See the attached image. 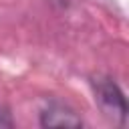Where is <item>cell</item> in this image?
Returning <instances> with one entry per match:
<instances>
[{
    "label": "cell",
    "instance_id": "cell-2",
    "mask_svg": "<svg viewBox=\"0 0 129 129\" xmlns=\"http://www.w3.org/2000/svg\"><path fill=\"white\" fill-rule=\"evenodd\" d=\"M40 125L42 127H81L83 119L64 103L50 101L40 111Z\"/></svg>",
    "mask_w": 129,
    "mask_h": 129
},
{
    "label": "cell",
    "instance_id": "cell-1",
    "mask_svg": "<svg viewBox=\"0 0 129 129\" xmlns=\"http://www.w3.org/2000/svg\"><path fill=\"white\" fill-rule=\"evenodd\" d=\"M93 91H95V101L101 105V109L123 123L127 117V103L119 85L109 77H97L93 81Z\"/></svg>",
    "mask_w": 129,
    "mask_h": 129
},
{
    "label": "cell",
    "instance_id": "cell-3",
    "mask_svg": "<svg viewBox=\"0 0 129 129\" xmlns=\"http://www.w3.org/2000/svg\"><path fill=\"white\" fill-rule=\"evenodd\" d=\"M4 127H14V119L6 107H0V129Z\"/></svg>",
    "mask_w": 129,
    "mask_h": 129
}]
</instances>
